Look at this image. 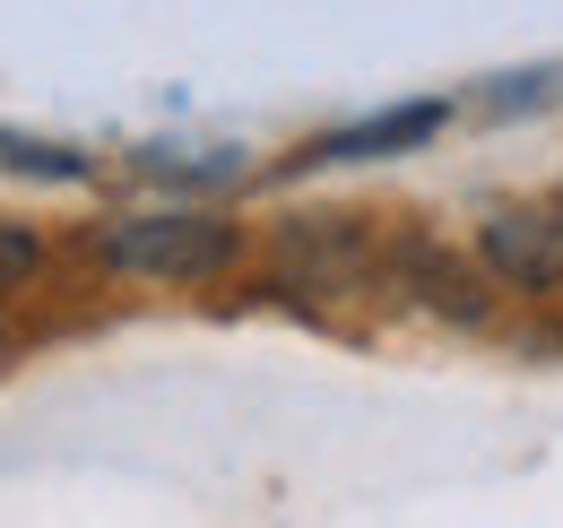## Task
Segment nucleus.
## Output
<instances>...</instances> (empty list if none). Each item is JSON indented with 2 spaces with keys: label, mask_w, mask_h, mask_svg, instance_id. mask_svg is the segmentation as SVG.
I'll list each match as a JSON object with an SVG mask.
<instances>
[{
  "label": "nucleus",
  "mask_w": 563,
  "mask_h": 528,
  "mask_svg": "<svg viewBox=\"0 0 563 528\" xmlns=\"http://www.w3.org/2000/svg\"><path fill=\"white\" fill-rule=\"evenodd\" d=\"M104 261L131 277H165V286H200L234 261V226L200 217V208H165V217H122L104 226Z\"/></svg>",
  "instance_id": "nucleus-1"
},
{
  "label": "nucleus",
  "mask_w": 563,
  "mask_h": 528,
  "mask_svg": "<svg viewBox=\"0 0 563 528\" xmlns=\"http://www.w3.org/2000/svg\"><path fill=\"white\" fill-rule=\"evenodd\" d=\"M477 252L503 286L547 295V286H563V208H494L477 226Z\"/></svg>",
  "instance_id": "nucleus-2"
},
{
  "label": "nucleus",
  "mask_w": 563,
  "mask_h": 528,
  "mask_svg": "<svg viewBox=\"0 0 563 528\" xmlns=\"http://www.w3.org/2000/svg\"><path fill=\"white\" fill-rule=\"evenodd\" d=\"M451 122V105H399V113H373V122H347V131H321L303 147V165H373V156H408Z\"/></svg>",
  "instance_id": "nucleus-3"
},
{
  "label": "nucleus",
  "mask_w": 563,
  "mask_h": 528,
  "mask_svg": "<svg viewBox=\"0 0 563 528\" xmlns=\"http://www.w3.org/2000/svg\"><path fill=\"white\" fill-rule=\"evenodd\" d=\"M399 277L417 286L433 312H451V321H486V286H477V268H460L442 243H399Z\"/></svg>",
  "instance_id": "nucleus-4"
},
{
  "label": "nucleus",
  "mask_w": 563,
  "mask_h": 528,
  "mask_svg": "<svg viewBox=\"0 0 563 528\" xmlns=\"http://www.w3.org/2000/svg\"><path fill=\"white\" fill-rule=\"evenodd\" d=\"M35 261H44V243H35L26 226H9V217H0V286H18V277H35Z\"/></svg>",
  "instance_id": "nucleus-5"
}]
</instances>
